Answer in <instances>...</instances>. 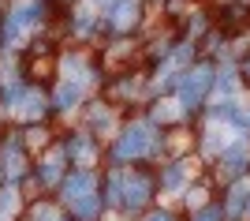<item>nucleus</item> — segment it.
<instances>
[{"instance_id": "f257e3e1", "label": "nucleus", "mask_w": 250, "mask_h": 221, "mask_svg": "<svg viewBox=\"0 0 250 221\" xmlns=\"http://www.w3.org/2000/svg\"><path fill=\"white\" fill-rule=\"evenodd\" d=\"M157 150V131L153 124H131L120 135V143L112 147V158L116 161H131V158H146Z\"/></svg>"}, {"instance_id": "f03ea898", "label": "nucleus", "mask_w": 250, "mask_h": 221, "mask_svg": "<svg viewBox=\"0 0 250 221\" xmlns=\"http://www.w3.org/2000/svg\"><path fill=\"white\" fill-rule=\"evenodd\" d=\"M149 195H153L149 176H142V172L124 176V184H120V206H124V210H142V206L149 202Z\"/></svg>"}, {"instance_id": "7ed1b4c3", "label": "nucleus", "mask_w": 250, "mask_h": 221, "mask_svg": "<svg viewBox=\"0 0 250 221\" xmlns=\"http://www.w3.org/2000/svg\"><path fill=\"white\" fill-rule=\"evenodd\" d=\"M209 83H213V72L209 68H194V72L179 83V105L183 109H198L202 105V98H206Z\"/></svg>"}, {"instance_id": "20e7f679", "label": "nucleus", "mask_w": 250, "mask_h": 221, "mask_svg": "<svg viewBox=\"0 0 250 221\" xmlns=\"http://www.w3.org/2000/svg\"><path fill=\"white\" fill-rule=\"evenodd\" d=\"M101 19L108 23L112 30L127 34L138 23V0H108V4L101 8Z\"/></svg>"}, {"instance_id": "39448f33", "label": "nucleus", "mask_w": 250, "mask_h": 221, "mask_svg": "<svg viewBox=\"0 0 250 221\" xmlns=\"http://www.w3.org/2000/svg\"><path fill=\"white\" fill-rule=\"evenodd\" d=\"M0 165H4V176L11 180V184H19L22 176H26V158H22V139L11 135L8 143H4V150H0Z\"/></svg>"}, {"instance_id": "423d86ee", "label": "nucleus", "mask_w": 250, "mask_h": 221, "mask_svg": "<svg viewBox=\"0 0 250 221\" xmlns=\"http://www.w3.org/2000/svg\"><path fill=\"white\" fill-rule=\"evenodd\" d=\"M60 191H63L67 202H79V199H86V195H94V172L79 169V172H71V176H63Z\"/></svg>"}, {"instance_id": "0eeeda50", "label": "nucleus", "mask_w": 250, "mask_h": 221, "mask_svg": "<svg viewBox=\"0 0 250 221\" xmlns=\"http://www.w3.org/2000/svg\"><path fill=\"white\" fill-rule=\"evenodd\" d=\"M38 180H42L45 188H60L63 184V150H52L49 158L38 165Z\"/></svg>"}, {"instance_id": "6e6552de", "label": "nucleus", "mask_w": 250, "mask_h": 221, "mask_svg": "<svg viewBox=\"0 0 250 221\" xmlns=\"http://www.w3.org/2000/svg\"><path fill=\"white\" fill-rule=\"evenodd\" d=\"M79 101H83V83H79V79H63V83L56 86V98H52V105L60 109V113H71Z\"/></svg>"}, {"instance_id": "1a4fd4ad", "label": "nucleus", "mask_w": 250, "mask_h": 221, "mask_svg": "<svg viewBox=\"0 0 250 221\" xmlns=\"http://www.w3.org/2000/svg\"><path fill=\"white\" fill-rule=\"evenodd\" d=\"M42 113H45V90L30 86V90H26V98H22V105H19V116H26V120H38Z\"/></svg>"}, {"instance_id": "9d476101", "label": "nucleus", "mask_w": 250, "mask_h": 221, "mask_svg": "<svg viewBox=\"0 0 250 221\" xmlns=\"http://www.w3.org/2000/svg\"><path fill=\"white\" fill-rule=\"evenodd\" d=\"M97 214H101V199H97V191L94 195H86V199L71 202V218L75 221H94Z\"/></svg>"}, {"instance_id": "9b49d317", "label": "nucleus", "mask_w": 250, "mask_h": 221, "mask_svg": "<svg viewBox=\"0 0 250 221\" xmlns=\"http://www.w3.org/2000/svg\"><path fill=\"white\" fill-rule=\"evenodd\" d=\"M67 150H71V158L79 161V165H90V161H94V139L90 135H75L71 143H67Z\"/></svg>"}, {"instance_id": "f8f14e48", "label": "nucleus", "mask_w": 250, "mask_h": 221, "mask_svg": "<svg viewBox=\"0 0 250 221\" xmlns=\"http://www.w3.org/2000/svg\"><path fill=\"white\" fill-rule=\"evenodd\" d=\"M187 176H190V165H187V161H172V165L165 169V176H161V180H165L168 191H179Z\"/></svg>"}, {"instance_id": "ddd939ff", "label": "nucleus", "mask_w": 250, "mask_h": 221, "mask_svg": "<svg viewBox=\"0 0 250 221\" xmlns=\"http://www.w3.org/2000/svg\"><path fill=\"white\" fill-rule=\"evenodd\" d=\"M15 210H19V191H15V184H4L0 188V221H11Z\"/></svg>"}, {"instance_id": "4468645a", "label": "nucleus", "mask_w": 250, "mask_h": 221, "mask_svg": "<svg viewBox=\"0 0 250 221\" xmlns=\"http://www.w3.org/2000/svg\"><path fill=\"white\" fill-rule=\"evenodd\" d=\"M247 206H250V180H239V188L231 191V199H228V218H239Z\"/></svg>"}, {"instance_id": "2eb2a0df", "label": "nucleus", "mask_w": 250, "mask_h": 221, "mask_svg": "<svg viewBox=\"0 0 250 221\" xmlns=\"http://www.w3.org/2000/svg\"><path fill=\"white\" fill-rule=\"evenodd\" d=\"M112 127V113L104 105H90V131H108Z\"/></svg>"}, {"instance_id": "dca6fc26", "label": "nucleus", "mask_w": 250, "mask_h": 221, "mask_svg": "<svg viewBox=\"0 0 250 221\" xmlns=\"http://www.w3.org/2000/svg\"><path fill=\"white\" fill-rule=\"evenodd\" d=\"M243 161H247V147H243V143H235V147H231L228 154H224V169H231V172H235V169H239Z\"/></svg>"}, {"instance_id": "f3484780", "label": "nucleus", "mask_w": 250, "mask_h": 221, "mask_svg": "<svg viewBox=\"0 0 250 221\" xmlns=\"http://www.w3.org/2000/svg\"><path fill=\"white\" fill-rule=\"evenodd\" d=\"M194 221H220V210H217V206H202Z\"/></svg>"}, {"instance_id": "a211bd4d", "label": "nucleus", "mask_w": 250, "mask_h": 221, "mask_svg": "<svg viewBox=\"0 0 250 221\" xmlns=\"http://www.w3.org/2000/svg\"><path fill=\"white\" fill-rule=\"evenodd\" d=\"M146 221H176V218H172V214H168V210H157V214H149Z\"/></svg>"}, {"instance_id": "6ab92c4d", "label": "nucleus", "mask_w": 250, "mask_h": 221, "mask_svg": "<svg viewBox=\"0 0 250 221\" xmlns=\"http://www.w3.org/2000/svg\"><path fill=\"white\" fill-rule=\"evenodd\" d=\"M243 75H247V79H250V56H247V60H243Z\"/></svg>"}, {"instance_id": "aec40b11", "label": "nucleus", "mask_w": 250, "mask_h": 221, "mask_svg": "<svg viewBox=\"0 0 250 221\" xmlns=\"http://www.w3.org/2000/svg\"><path fill=\"white\" fill-rule=\"evenodd\" d=\"M247 214H250V206H247Z\"/></svg>"}]
</instances>
